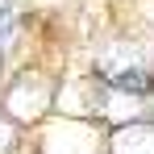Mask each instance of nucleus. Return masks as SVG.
<instances>
[{
    "instance_id": "obj_1",
    "label": "nucleus",
    "mask_w": 154,
    "mask_h": 154,
    "mask_svg": "<svg viewBox=\"0 0 154 154\" xmlns=\"http://www.w3.org/2000/svg\"><path fill=\"white\" fill-rule=\"evenodd\" d=\"M96 71H100L104 88L125 92V96H146L154 88L150 63H146V54L137 50L133 42H112V46H104L100 58H96Z\"/></svg>"
},
{
    "instance_id": "obj_2",
    "label": "nucleus",
    "mask_w": 154,
    "mask_h": 154,
    "mask_svg": "<svg viewBox=\"0 0 154 154\" xmlns=\"http://www.w3.org/2000/svg\"><path fill=\"white\" fill-rule=\"evenodd\" d=\"M46 108H50V83L42 75H21L4 96V117L8 121H38Z\"/></svg>"
},
{
    "instance_id": "obj_3",
    "label": "nucleus",
    "mask_w": 154,
    "mask_h": 154,
    "mask_svg": "<svg viewBox=\"0 0 154 154\" xmlns=\"http://www.w3.org/2000/svg\"><path fill=\"white\" fill-rule=\"evenodd\" d=\"M112 154H154V121H133L112 133Z\"/></svg>"
},
{
    "instance_id": "obj_4",
    "label": "nucleus",
    "mask_w": 154,
    "mask_h": 154,
    "mask_svg": "<svg viewBox=\"0 0 154 154\" xmlns=\"http://www.w3.org/2000/svg\"><path fill=\"white\" fill-rule=\"evenodd\" d=\"M100 112L108 117V121H117V125H133V121H146V100L104 88V108H100Z\"/></svg>"
},
{
    "instance_id": "obj_5",
    "label": "nucleus",
    "mask_w": 154,
    "mask_h": 154,
    "mask_svg": "<svg viewBox=\"0 0 154 154\" xmlns=\"http://www.w3.org/2000/svg\"><path fill=\"white\" fill-rule=\"evenodd\" d=\"M13 146H17V125L0 112V154H13Z\"/></svg>"
},
{
    "instance_id": "obj_6",
    "label": "nucleus",
    "mask_w": 154,
    "mask_h": 154,
    "mask_svg": "<svg viewBox=\"0 0 154 154\" xmlns=\"http://www.w3.org/2000/svg\"><path fill=\"white\" fill-rule=\"evenodd\" d=\"M4 4H8V0H0V8H4Z\"/></svg>"
},
{
    "instance_id": "obj_7",
    "label": "nucleus",
    "mask_w": 154,
    "mask_h": 154,
    "mask_svg": "<svg viewBox=\"0 0 154 154\" xmlns=\"http://www.w3.org/2000/svg\"><path fill=\"white\" fill-rule=\"evenodd\" d=\"M0 58H4V54H0Z\"/></svg>"
},
{
    "instance_id": "obj_8",
    "label": "nucleus",
    "mask_w": 154,
    "mask_h": 154,
    "mask_svg": "<svg viewBox=\"0 0 154 154\" xmlns=\"http://www.w3.org/2000/svg\"><path fill=\"white\" fill-rule=\"evenodd\" d=\"M150 75H154V71H150Z\"/></svg>"
}]
</instances>
